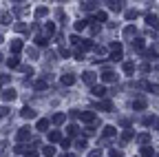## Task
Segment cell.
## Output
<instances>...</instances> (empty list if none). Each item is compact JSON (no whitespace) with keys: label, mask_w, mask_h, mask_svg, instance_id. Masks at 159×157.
<instances>
[{"label":"cell","mask_w":159,"mask_h":157,"mask_svg":"<svg viewBox=\"0 0 159 157\" xmlns=\"http://www.w3.org/2000/svg\"><path fill=\"white\" fill-rule=\"evenodd\" d=\"M47 126H49V122H47V120H40V122H38V128H40V131H44Z\"/></svg>","instance_id":"3"},{"label":"cell","mask_w":159,"mask_h":157,"mask_svg":"<svg viewBox=\"0 0 159 157\" xmlns=\"http://www.w3.org/2000/svg\"><path fill=\"white\" fill-rule=\"evenodd\" d=\"M5 98H7V100H13V98H16V93H13V91H5Z\"/></svg>","instance_id":"7"},{"label":"cell","mask_w":159,"mask_h":157,"mask_svg":"<svg viewBox=\"0 0 159 157\" xmlns=\"http://www.w3.org/2000/svg\"><path fill=\"white\" fill-rule=\"evenodd\" d=\"M22 115L25 117H35V113L31 111V108H22Z\"/></svg>","instance_id":"1"},{"label":"cell","mask_w":159,"mask_h":157,"mask_svg":"<svg viewBox=\"0 0 159 157\" xmlns=\"http://www.w3.org/2000/svg\"><path fill=\"white\" fill-rule=\"evenodd\" d=\"M20 47H22V42H20V40H16L13 44H11V49H13V51H20Z\"/></svg>","instance_id":"5"},{"label":"cell","mask_w":159,"mask_h":157,"mask_svg":"<svg viewBox=\"0 0 159 157\" xmlns=\"http://www.w3.org/2000/svg\"><path fill=\"white\" fill-rule=\"evenodd\" d=\"M148 25H152V27H159L157 18H155V16H148Z\"/></svg>","instance_id":"4"},{"label":"cell","mask_w":159,"mask_h":157,"mask_svg":"<svg viewBox=\"0 0 159 157\" xmlns=\"http://www.w3.org/2000/svg\"><path fill=\"white\" fill-rule=\"evenodd\" d=\"M82 120H84V122H91V120H93V113H84Z\"/></svg>","instance_id":"6"},{"label":"cell","mask_w":159,"mask_h":157,"mask_svg":"<svg viewBox=\"0 0 159 157\" xmlns=\"http://www.w3.org/2000/svg\"><path fill=\"white\" fill-rule=\"evenodd\" d=\"M144 157H152V150L150 148H144Z\"/></svg>","instance_id":"8"},{"label":"cell","mask_w":159,"mask_h":157,"mask_svg":"<svg viewBox=\"0 0 159 157\" xmlns=\"http://www.w3.org/2000/svg\"><path fill=\"white\" fill-rule=\"evenodd\" d=\"M93 93H95L97 98H100V95H104V86H95V89H93Z\"/></svg>","instance_id":"2"}]
</instances>
